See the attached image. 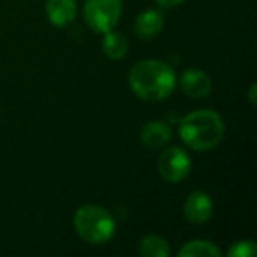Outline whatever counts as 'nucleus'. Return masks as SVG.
Listing matches in <instances>:
<instances>
[{
	"label": "nucleus",
	"mask_w": 257,
	"mask_h": 257,
	"mask_svg": "<svg viewBox=\"0 0 257 257\" xmlns=\"http://www.w3.org/2000/svg\"><path fill=\"white\" fill-rule=\"evenodd\" d=\"M128 86L140 99L161 102L171 95L176 86L175 69L161 60L138 62L128 71Z\"/></svg>",
	"instance_id": "obj_1"
},
{
	"label": "nucleus",
	"mask_w": 257,
	"mask_h": 257,
	"mask_svg": "<svg viewBox=\"0 0 257 257\" xmlns=\"http://www.w3.org/2000/svg\"><path fill=\"white\" fill-rule=\"evenodd\" d=\"M180 138L189 148L206 152L218 147L225 134L224 118L213 109H196L180 120Z\"/></svg>",
	"instance_id": "obj_2"
},
{
	"label": "nucleus",
	"mask_w": 257,
	"mask_h": 257,
	"mask_svg": "<svg viewBox=\"0 0 257 257\" xmlns=\"http://www.w3.org/2000/svg\"><path fill=\"white\" fill-rule=\"evenodd\" d=\"M74 229L90 245H106L116 231V222L106 208L83 204L74 213Z\"/></svg>",
	"instance_id": "obj_3"
},
{
	"label": "nucleus",
	"mask_w": 257,
	"mask_h": 257,
	"mask_svg": "<svg viewBox=\"0 0 257 257\" xmlns=\"http://www.w3.org/2000/svg\"><path fill=\"white\" fill-rule=\"evenodd\" d=\"M85 22L97 34H106L116 27L121 16V0H85Z\"/></svg>",
	"instance_id": "obj_4"
},
{
	"label": "nucleus",
	"mask_w": 257,
	"mask_h": 257,
	"mask_svg": "<svg viewBox=\"0 0 257 257\" xmlns=\"http://www.w3.org/2000/svg\"><path fill=\"white\" fill-rule=\"evenodd\" d=\"M159 175L169 183H178L190 175L192 161L190 155L180 147H169L161 154L157 162Z\"/></svg>",
	"instance_id": "obj_5"
},
{
	"label": "nucleus",
	"mask_w": 257,
	"mask_h": 257,
	"mask_svg": "<svg viewBox=\"0 0 257 257\" xmlns=\"http://www.w3.org/2000/svg\"><path fill=\"white\" fill-rule=\"evenodd\" d=\"M183 215L192 224H204L213 215V203L206 192L194 190L183 204Z\"/></svg>",
	"instance_id": "obj_6"
},
{
	"label": "nucleus",
	"mask_w": 257,
	"mask_h": 257,
	"mask_svg": "<svg viewBox=\"0 0 257 257\" xmlns=\"http://www.w3.org/2000/svg\"><path fill=\"white\" fill-rule=\"evenodd\" d=\"M180 88L183 93L192 99H203L210 95L211 92V79L201 69H185L180 78Z\"/></svg>",
	"instance_id": "obj_7"
},
{
	"label": "nucleus",
	"mask_w": 257,
	"mask_h": 257,
	"mask_svg": "<svg viewBox=\"0 0 257 257\" xmlns=\"http://www.w3.org/2000/svg\"><path fill=\"white\" fill-rule=\"evenodd\" d=\"M141 143L147 148L152 150H159V148H164L166 145L171 141L173 138V128L169 127V123L162 120H154L148 121L143 128H141Z\"/></svg>",
	"instance_id": "obj_8"
},
{
	"label": "nucleus",
	"mask_w": 257,
	"mask_h": 257,
	"mask_svg": "<svg viewBox=\"0 0 257 257\" xmlns=\"http://www.w3.org/2000/svg\"><path fill=\"white\" fill-rule=\"evenodd\" d=\"M162 27H164V16L155 9H148L138 15L134 22V32L140 39H152L162 32Z\"/></svg>",
	"instance_id": "obj_9"
},
{
	"label": "nucleus",
	"mask_w": 257,
	"mask_h": 257,
	"mask_svg": "<svg viewBox=\"0 0 257 257\" xmlns=\"http://www.w3.org/2000/svg\"><path fill=\"white\" fill-rule=\"evenodd\" d=\"M76 0H48L46 15L55 27H67L76 18Z\"/></svg>",
	"instance_id": "obj_10"
},
{
	"label": "nucleus",
	"mask_w": 257,
	"mask_h": 257,
	"mask_svg": "<svg viewBox=\"0 0 257 257\" xmlns=\"http://www.w3.org/2000/svg\"><path fill=\"white\" fill-rule=\"evenodd\" d=\"M102 51L111 60H121L128 51L127 37L120 32H113V30L102 34Z\"/></svg>",
	"instance_id": "obj_11"
},
{
	"label": "nucleus",
	"mask_w": 257,
	"mask_h": 257,
	"mask_svg": "<svg viewBox=\"0 0 257 257\" xmlns=\"http://www.w3.org/2000/svg\"><path fill=\"white\" fill-rule=\"evenodd\" d=\"M138 253L141 257H168L171 253V248L162 236L148 234L138 243Z\"/></svg>",
	"instance_id": "obj_12"
},
{
	"label": "nucleus",
	"mask_w": 257,
	"mask_h": 257,
	"mask_svg": "<svg viewBox=\"0 0 257 257\" xmlns=\"http://www.w3.org/2000/svg\"><path fill=\"white\" fill-rule=\"evenodd\" d=\"M178 257H222V250L206 239H194L178 250Z\"/></svg>",
	"instance_id": "obj_13"
},
{
	"label": "nucleus",
	"mask_w": 257,
	"mask_h": 257,
	"mask_svg": "<svg viewBox=\"0 0 257 257\" xmlns=\"http://www.w3.org/2000/svg\"><path fill=\"white\" fill-rule=\"evenodd\" d=\"M255 253H257V245L252 239L236 241L234 245L227 250V255H231V257H253Z\"/></svg>",
	"instance_id": "obj_14"
},
{
	"label": "nucleus",
	"mask_w": 257,
	"mask_h": 257,
	"mask_svg": "<svg viewBox=\"0 0 257 257\" xmlns=\"http://www.w3.org/2000/svg\"><path fill=\"white\" fill-rule=\"evenodd\" d=\"M161 8H175V6H180L183 4L185 0H155Z\"/></svg>",
	"instance_id": "obj_15"
},
{
	"label": "nucleus",
	"mask_w": 257,
	"mask_h": 257,
	"mask_svg": "<svg viewBox=\"0 0 257 257\" xmlns=\"http://www.w3.org/2000/svg\"><path fill=\"white\" fill-rule=\"evenodd\" d=\"M255 90H257V85L252 83V85H250V90H248V102L252 104V106H255Z\"/></svg>",
	"instance_id": "obj_16"
}]
</instances>
